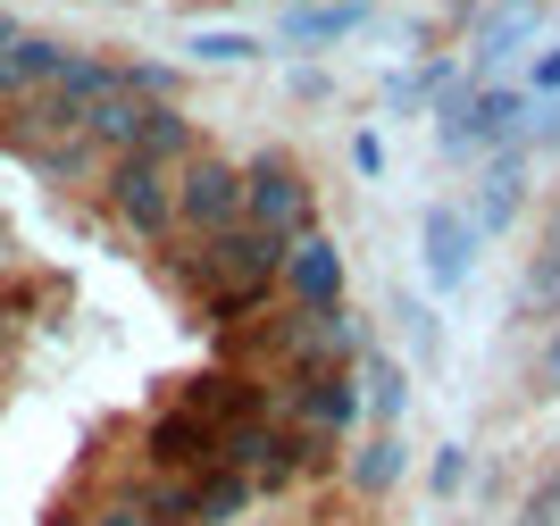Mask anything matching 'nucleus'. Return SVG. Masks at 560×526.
Masks as SVG:
<instances>
[{
    "mask_svg": "<svg viewBox=\"0 0 560 526\" xmlns=\"http://www.w3.org/2000/svg\"><path fill=\"white\" fill-rule=\"evenodd\" d=\"M527 126V92L518 84H452L435 92V142H444L452 160H486L502 142H518Z\"/></svg>",
    "mask_w": 560,
    "mask_h": 526,
    "instance_id": "1",
    "label": "nucleus"
},
{
    "mask_svg": "<svg viewBox=\"0 0 560 526\" xmlns=\"http://www.w3.org/2000/svg\"><path fill=\"white\" fill-rule=\"evenodd\" d=\"M243 226L284 234V243H293V234H310V226H318V184L284 160V151L243 160Z\"/></svg>",
    "mask_w": 560,
    "mask_h": 526,
    "instance_id": "2",
    "label": "nucleus"
},
{
    "mask_svg": "<svg viewBox=\"0 0 560 526\" xmlns=\"http://www.w3.org/2000/svg\"><path fill=\"white\" fill-rule=\"evenodd\" d=\"M268 418H293L302 435L343 443L369 410H360V385H351V367H284V376H277V401H268Z\"/></svg>",
    "mask_w": 560,
    "mask_h": 526,
    "instance_id": "3",
    "label": "nucleus"
},
{
    "mask_svg": "<svg viewBox=\"0 0 560 526\" xmlns=\"http://www.w3.org/2000/svg\"><path fill=\"white\" fill-rule=\"evenodd\" d=\"M101 192H109V218L135 243H167L176 234V176L151 160H109L101 167Z\"/></svg>",
    "mask_w": 560,
    "mask_h": 526,
    "instance_id": "4",
    "label": "nucleus"
},
{
    "mask_svg": "<svg viewBox=\"0 0 560 526\" xmlns=\"http://www.w3.org/2000/svg\"><path fill=\"white\" fill-rule=\"evenodd\" d=\"M176 226L201 234V243L243 226V167L218 160V151H192V160L176 167Z\"/></svg>",
    "mask_w": 560,
    "mask_h": 526,
    "instance_id": "5",
    "label": "nucleus"
},
{
    "mask_svg": "<svg viewBox=\"0 0 560 526\" xmlns=\"http://www.w3.org/2000/svg\"><path fill=\"white\" fill-rule=\"evenodd\" d=\"M343 284H351V268H343V243H335L327 226H310V234L284 243V268H277L284 309H343Z\"/></svg>",
    "mask_w": 560,
    "mask_h": 526,
    "instance_id": "6",
    "label": "nucleus"
},
{
    "mask_svg": "<svg viewBox=\"0 0 560 526\" xmlns=\"http://www.w3.org/2000/svg\"><path fill=\"white\" fill-rule=\"evenodd\" d=\"M142 459H151L160 477H210L218 468V426H201L192 410H160L142 426Z\"/></svg>",
    "mask_w": 560,
    "mask_h": 526,
    "instance_id": "7",
    "label": "nucleus"
},
{
    "mask_svg": "<svg viewBox=\"0 0 560 526\" xmlns=\"http://www.w3.org/2000/svg\"><path fill=\"white\" fill-rule=\"evenodd\" d=\"M518 209H527V151L518 142H502V151H486V176H477V201L460 209L468 226H477V243L486 234H511Z\"/></svg>",
    "mask_w": 560,
    "mask_h": 526,
    "instance_id": "8",
    "label": "nucleus"
},
{
    "mask_svg": "<svg viewBox=\"0 0 560 526\" xmlns=\"http://www.w3.org/2000/svg\"><path fill=\"white\" fill-rule=\"evenodd\" d=\"M201 268L210 284H277L284 268V234H259V226H226L201 243Z\"/></svg>",
    "mask_w": 560,
    "mask_h": 526,
    "instance_id": "9",
    "label": "nucleus"
},
{
    "mask_svg": "<svg viewBox=\"0 0 560 526\" xmlns=\"http://www.w3.org/2000/svg\"><path fill=\"white\" fill-rule=\"evenodd\" d=\"M419 252H427V284H435V293H460L468 268H477V226H468L452 201H435L419 218Z\"/></svg>",
    "mask_w": 560,
    "mask_h": 526,
    "instance_id": "10",
    "label": "nucleus"
},
{
    "mask_svg": "<svg viewBox=\"0 0 560 526\" xmlns=\"http://www.w3.org/2000/svg\"><path fill=\"white\" fill-rule=\"evenodd\" d=\"M176 410H192L201 426H234V418H268V393H259V376H243V367H201V376L176 393Z\"/></svg>",
    "mask_w": 560,
    "mask_h": 526,
    "instance_id": "11",
    "label": "nucleus"
},
{
    "mask_svg": "<svg viewBox=\"0 0 560 526\" xmlns=\"http://www.w3.org/2000/svg\"><path fill=\"white\" fill-rule=\"evenodd\" d=\"M369 17H376V0H302V9L277 25V43L284 50H335V43H351Z\"/></svg>",
    "mask_w": 560,
    "mask_h": 526,
    "instance_id": "12",
    "label": "nucleus"
},
{
    "mask_svg": "<svg viewBox=\"0 0 560 526\" xmlns=\"http://www.w3.org/2000/svg\"><path fill=\"white\" fill-rule=\"evenodd\" d=\"M59 75H68V43H50V34H18L0 50V101H34Z\"/></svg>",
    "mask_w": 560,
    "mask_h": 526,
    "instance_id": "13",
    "label": "nucleus"
},
{
    "mask_svg": "<svg viewBox=\"0 0 560 526\" xmlns=\"http://www.w3.org/2000/svg\"><path fill=\"white\" fill-rule=\"evenodd\" d=\"M192 151H201V126H192L176 101H142V135H135V151H126V160H151V167H167V176H176Z\"/></svg>",
    "mask_w": 560,
    "mask_h": 526,
    "instance_id": "14",
    "label": "nucleus"
},
{
    "mask_svg": "<svg viewBox=\"0 0 560 526\" xmlns=\"http://www.w3.org/2000/svg\"><path fill=\"white\" fill-rule=\"evenodd\" d=\"M401 468H410V452H401V426H376V435L343 459V477H351V493H360V502H385V493L401 484Z\"/></svg>",
    "mask_w": 560,
    "mask_h": 526,
    "instance_id": "15",
    "label": "nucleus"
},
{
    "mask_svg": "<svg viewBox=\"0 0 560 526\" xmlns=\"http://www.w3.org/2000/svg\"><path fill=\"white\" fill-rule=\"evenodd\" d=\"M351 385H360V410L401 426V410H410V367H401L394 351H360V360H351Z\"/></svg>",
    "mask_w": 560,
    "mask_h": 526,
    "instance_id": "16",
    "label": "nucleus"
},
{
    "mask_svg": "<svg viewBox=\"0 0 560 526\" xmlns=\"http://www.w3.org/2000/svg\"><path fill=\"white\" fill-rule=\"evenodd\" d=\"M135 135H142V101H135V92H109V101H93V109H84V142H93L101 160H126V151H135Z\"/></svg>",
    "mask_w": 560,
    "mask_h": 526,
    "instance_id": "17",
    "label": "nucleus"
},
{
    "mask_svg": "<svg viewBox=\"0 0 560 526\" xmlns=\"http://www.w3.org/2000/svg\"><path fill=\"white\" fill-rule=\"evenodd\" d=\"M252 502H259V484H252V477H234V468L192 477V518H201V526H234Z\"/></svg>",
    "mask_w": 560,
    "mask_h": 526,
    "instance_id": "18",
    "label": "nucleus"
},
{
    "mask_svg": "<svg viewBox=\"0 0 560 526\" xmlns=\"http://www.w3.org/2000/svg\"><path fill=\"white\" fill-rule=\"evenodd\" d=\"M277 418H234V426H218V468H234V477H259L268 468V452H277Z\"/></svg>",
    "mask_w": 560,
    "mask_h": 526,
    "instance_id": "19",
    "label": "nucleus"
},
{
    "mask_svg": "<svg viewBox=\"0 0 560 526\" xmlns=\"http://www.w3.org/2000/svg\"><path fill=\"white\" fill-rule=\"evenodd\" d=\"M259 50H268L259 34H234V25H192L185 59H192V68H252Z\"/></svg>",
    "mask_w": 560,
    "mask_h": 526,
    "instance_id": "20",
    "label": "nucleus"
},
{
    "mask_svg": "<svg viewBox=\"0 0 560 526\" xmlns=\"http://www.w3.org/2000/svg\"><path fill=\"white\" fill-rule=\"evenodd\" d=\"M25 160H34V176H43V184H75V176H93V167H109L84 135H68V142H34Z\"/></svg>",
    "mask_w": 560,
    "mask_h": 526,
    "instance_id": "21",
    "label": "nucleus"
},
{
    "mask_svg": "<svg viewBox=\"0 0 560 526\" xmlns=\"http://www.w3.org/2000/svg\"><path fill=\"white\" fill-rule=\"evenodd\" d=\"M452 84H460V68H452V59H427V68H410V75H385V101L410 117V109H427V101L452 92Z\"/></svg>",
    "mask_w": 560,
    "mask_h": 526,
    "instance_id": "22",
    "label": "nucleus"
},
{
    "mask_svg": "<svg viewBox=\"0 0 560 526\" xmlns=\"http://www.w3.org/2000/svg\"><path fill=\"white\" fill-rule=\"evenodd\" d=\"M518 309L536 326H560V252H536V268H527V284H518Z\"/></svg>",
    "mask_w": 560,
    "mask_h": 526,
    "instance_id": "23",
    "label": "nucleus"
},
{
    "mask_svg": "<svg viewBox=\"0 0 560 526\" xmlns=\"http://www.w3.org/2000/svg\"><path fill=\"white\" fill-rule=\"evenodd\" d=\"M268 301H277V284H210L201 309H210V326H243L252 309H268Z\"/></svg>",
    "mask_w": 560,
    "mask_h": 526,
    "instance_id": "24",
    "label": "nucleus"
},
{
    "mask_svg": "<svg viewBox=\"0 0 560 526\" xmlns=\"http://www.w3.org/2000/svg\"><path fill=\"white\" fill-rule=\"evenodd\" d=\"M135 493H142V510L160 526H201L192 518V477H160V484H135Z\"/></svg>",
    "mask_w": 560,
    "mask_h": 526,
    "instance_id": "25",
    "label": "nucleus"
},
{
    "mask_svg": "<svg viewBox=\"0 0 560 526\" xmlns=\"http://www.w3.org/2000/svg\"><path fill=\"white\" fill-rule=\"evenodd\" d=\"M427 484H435V502H460V484H468V443H444V452H435V468H427Z\"/></svg>",
    "mask_w": 560,
    "mask_h": 526,
    "instance_id": "26",
    "label": "nucleus"
},
{
    "mask_svg": "<svg viewBox=\"0 0 560 526\" xmlns=\"http://www.w3.org/2000/svg\"><path fill=\"white\" fill-rule=\"evenodd\" d=\"M75 526H160V518L142 510V493H109V502H101L93 518H75Z\"/></svg>",
    "mask_w": 560,
    "mask_h": 526,
    "instance_id": "27",
    "label": "nucleus"
},
{
    "mask_svg": "<svg viewBox=\"0 0 560 526\" xmlns=\"http://www.w3.org/2000/svg\"><path fill=\"white\" fill-rule=\"evenodd\" d=\"M527 101H560V50H536V68H527Z\"/></svg>",
    "mask_w": 560,
    "mask_h": 526,
    "instance_id": "28",
    "label": "nucleus"
},
{
    "mask_svg": "<svg viewBox=\"0 0 560 526\" xmlns=\"http://www.w3.org/2000/svg\"><path fill=\"white\" fill-rule=\"evenodd\" d=\"M518 526H560V477H544V484H536V502L518 510Z\"/></svg>",
    "mask_w": 560,
    "mask_h": 526,
    "instance_id": "29",
    "label": "nucleus"
},
{
    "mask_svg": "<svg viewBox=\"0 0 560 526\" xmlns=\"http://www.w3.org/2000/svg\"><path fill=\"white\" fill-rule=\"evenodd\" d=\"M401 335L419 351H435V309H427V301H401Z\"/></svg>",
    "mask_w": 560,
    "mask_h": 526,
    "instance_id": "30",
    "label": "nucleus"
},
{
    "mask_svg": "<svg viewBox=\"0 0 560 526\" xmlns=\"http://www.w3.org/2000/svg\"><path fill=\"white\" fill-rule=\"evenodd\" d=\"M351 167H360V176H385V142L360 135V142H351Z\"/></svg>",
    "mask_w": 560,
    "mask_h": 526,
    "instance_id": "31",
    "label": "nucleus"
},
{
    "mask_svg": "<svg viewBox=\"0 0 560 526\" xmlns=\"http://www.w3.org/2000/svg\"><path fill=\"white\" fill-rule=\"evenodd\" d=\"M536 393H560V326H552V343H544V360H536Z\"/></svg>",
    "mask_w": 560,
    "mask_h": 526,
    "instance_id": "32",
    "label": "nucleus"
},
{
    "mask_svg": "<svg viewBox=\"0 0 560 526\" xmlns=\"http://www.w3.org/2000/svg\"><path fill=\"white\" fill-rule=\"evenodd\" d=\"M435 9H444V17H486L493 0H435Z\"/></svg>",
    "mask_w": 560,
    "mask_h": 526,
    "instance_id": "33",
    "label": "nucleus"
},
{
    "mask_svg": "<svg viewBox=\"0 0 560 526\" xmlns=\"http://www.w3.org/2000/svg\"><path fill=\"white\" fill-rule=\"evenodd\" d=\"M544 252H560V201L544 209Z\"/></svg>",
    "mask_w": 560,
    "mask_h": 526,
    "instance_id": "34",
    "label": "nucleus"
},
{
    "mask_svg": "<svg viewBox=\"0 0 560 526\" xmlns=\"http://www.w3.org/2000/svg\"><path fill=\"white\" fill-rule=\"evenodd\" d=\"M59 526H75V518H59Z\"/></svg>",
    "mask_w": 560,
    "mask_h": 526,
    "instance_id": "35",
    "label": "nucleus"
},
{
    "mask_svg": "<svg viewBox=\"0 0 560 526\" xmlns=\"http://www.w3.org/2000/svg\"><path fill=\"white\" fill-rule=\"evenodd\" d=\"M293 9H302V0H293Z\"/></svg>",
    "mask_w": 560,
    "mask_h": 526,
    "instance_id": "36",
    "label": "nucleus"
}]
</instances>
